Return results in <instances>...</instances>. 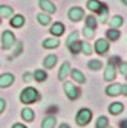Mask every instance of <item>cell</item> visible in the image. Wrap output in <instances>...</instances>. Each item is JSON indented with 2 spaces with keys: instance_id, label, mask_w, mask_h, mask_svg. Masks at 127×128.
<instances>
[{
  "instance_id": "6da1fadb",
  "label": "cell",
  "mask_w": 127,
  "mask_h": 128,
  "mask_svg": "<svg viewBox=\"0 0 127 128\" xmlns=\"http://www.w3.org/2000/svg\"><path fill=\"white\" fill-rule=\"evenodd\" d=\"M40 99V94H38V92L34 88V87H26V88H23L22 90V93H20V101L23 102V104H34V102H37Z\"/></svg>"
},
{
  "instance_id": "7a4b0ae2",
  "label": "cell",
  "mask_w": 127,
  "mask_h": 128,
  "mask_svg": "<svg viewBox=\"0 0 127 128\" xmlns=\"http://www.w3.org/2000/svg\"><path fill=\"white\" fill-rule=\"evenodd\" d=\"M75 120H77V124L80 125V126H84V125H87V124L92 120V111H90L89 108H81V110L77 113V116H75Z\"/></svg>"
},
{
  "instance_id": "3957f363",
  "label": "cell",
  "mask_w": 127,
  "mask_h": 128,
  "mask_svg": "<svg viewBox=\"0 0 127 128\" xmlns=\"http://www.w3.org/2000/svg\"><path fill=\"white\" fill-rule=\"evenodd\" d=\"M14 44H15V35L11 30H3V34H2V47L5 50H8Z\"/></svg>"
},
{
  "instance_id": "277c9868",
  "label": "cell",
  "mask_w": 127,
  "mask_h": 128,
  "mask_svg": "<svg viewBox=\"0 0 127 128\" xmlns=\"http://www.w3.org/2000/svg\"><path fill=\"white\" fill-rule=\"evenodd\" d=\"M68 17H69V20L74 22V23L81 22V20L84 18V11H83V8H80V6H72V8L69 9V12H68Z\"/></svg>"
},
{
  "instance_id": "5b68a950",
  "label": "cell",
  "mask_w": 127,
  "mask_h": 128,
  "mask_svg": "<svg viewBox=\"0 0 127 128\" xmlns=\"http://www.w3.org/2000/svg\"><path fill=\"white\" fill-rule=\"evenodd\" d=\"M65 93H66V96L69 99H77L78 96H80V90H78L77 87H75V84L74 82H71V81H65Z\"/></svg>"
},
{
  "instance_id": "8992f818",
  "label": "cell",
  "mask_w": 127,
  "mask_h": 128,
  "mask_svg": "<svg viewBox=\"0 0 127 128\" xmlns=\"http://www.w3.org/2000/svg\"><path fill=\"white\" fill-rule=\"evenodd\" d=\"M109 47H110L109 40L100 38V40H97V43H95V52H97L98 55H104V54H107Z\"/></svg>"
},
{
  "instance_id": "52a82bcc",
  "label": "cell",
  "mask_w": 127,
  "mask_h": 128,
  "mask_svg": "<svg viewBox=\"0 0 127 128\" xmlns=\"http://www.w3.org/2000/svg\"><path fill=\"white\" fill-rule=\"evenodd\" d=\"M38 5H40V8H41L46 14H49V15L55 14V11H57L55 5L51 2V0H38Z\"/></svg>"
},
{
  "instance_id": "ba28073f",
  "label": "cell",
  "mask_w": 127,
  "mask_h": 128,
  "mask_svg": "<svg viewBox=\"0 0 127 128\" xmlns=\"http://www.w3.org/2000/svg\"><path fill=\"white\" fill-rule=\"evenodd\" d=\"M15 81V78L12 73H3V75H0V88H5V87H9L12 86Z\"/></svg>"
},
{
  "instance_id": "9c48e42d",
  "label": "cell",
  "mask_w": 127,
  "mask_h": 128,
  "mask_svg": "<svg viewBox=\"0 0 127 128\" xmlns=\"http://www.w3.org/2000/svg\"><path fill=\"white\" fill-rule=\"evenodd\" d=\"M115 78H116V69L112 62H109L107 67L104 69V79L106 81H115Z\"/></svg>"
},
{
  "instance_id": "30bf717a",
  "label": "cell",
  "mask_w": 127,
  "mask_h": 128,
  "mask_svg": "<svg viewBox=\"0 0 127 128\" xmlns=\"http://www.w3.org/2000/svg\"><path fill=\"white\" fill-rule=\"evenodd\" d=\"M65 24H63L61 22H55L52 26H51V34L54 35V37H60V35H63L65 34Z\"/></svg>"
},
{
  "instance_id": "8fae6325",
  "label": "cell",
  "mask_w": 127,
  "mask_h": 128,
  "mask_svg": "<svg viewBox=\"0 0 127 128\" xmlns=\"http://www.w3.org/2000/svg\"><path fill=\"white\" fill-rule=\"evenodd\" d=\"M71 73V64L68 62V61H65L61 64V67H60V72H58V79L60 81H65L66 79V76Z\"/></svg>"
},
{
  "instance_id": "7c38bea8",
  "label": "cell",
  "mask_w": 127,
  "mask_h": 128,
  "mask_svg": "<svg viewBox=\"0 0 127 128\" xmlns=\"http://www.w3.org/2000/svg\"><path fill=\"white\" fill-rule=\"evenodd\" d=\"M106 94H109V96H118V94H121V84L113 82V84L107 86V88H106Z\"/></svg>"
},
{
  "instance_id": "4fadbf2b",
  "label": "cell",
  "mask_w": 127,
  "mask_h": 128,
  "mask_svg": "<svg viewBox=\"0 0 127 128\" xmlns=\"http://www.w3.org/2000/svg\"><path fill=\"white\" fill-rule=\"evenodd\" d=\"M97 12H98V20H100V23H106V22H107V15H109V9H107V5L101 3L100 9H98Z\"/></svg>"
},
{
  "instance_id": "5bb4252c",
  "label": "cell",
  "mask_w": 127,
  "mask_h": 128,
  "mask_svg": "<svg viewBox=\"0 0 127 128\" xmlns=\"http://www.w3.org/2000/svg\"><path fill=\"white\" fill-rule=\"evenodd\" d=\"M11 26L12 28H22L23 24H25V17L22 14H15L14 17H11Z\"/></svg>"
},
{
  "instance_id": "9a60e30c",
  "label": "cell",
  "mask_w": 127,
  "mask_h": 128,
  "mask_svg": "<svg viewBox=\"0 0 127 128\" xmlns=\"http://www.w3.org/2000/svg\"><path fill=\"white\" fill-rule=\"evenodd\" d=\"M71 76H72L74 81L80 82V84H84V82H86V76H84L80 70H78V69H72V70H71Z\"/></svg>"
},
{
  "instance_id": "2e32d148",
  "label": "cell",
  "mask_w": 127,
  "mask_h": 128,
  "mask_svg": "<svg viewBox=\"0 0 127 128\" xmlns=\"http://www.w3.org/2000/svg\"><path fill=\"white\" fill-rule=\"evenodd\" d=\"M122 111H124V104H121V102H113L109 105V113H112L115 116L122 113Z\"/></svg>"
},
{
  "instance_id": "e0dca14e",
  "label": "cell",
  "mask_w": 127,
  "mask_h": 128,
  "mask_svg": "<svg viewBox=\"0 0 127 128\" xmlns=\"http://www.w3.org/2000/svg\"><path fill=\"white\" fill-rule=\"evenodd\" d=\"M57 64V55H47L46 58H44V61H43V66H44V69H52L54 66Z\"/></svg>"
},
{
  "instance_id": "ac0fdd59",
  "label": "cell",
  "mask_w": 127,
  "mask_h": 128,
  "mask_svg": "<svg viewBox=\"0 0 127 128\" xmlns=\"http://www.w3.org/2000/svg\"><path fill=\"white\" fill-rule=\"evenodd\" d=\"M60 46V41L58 38H46L43 41V47L44 49H55V47Z\"/></svg>"
},
{
  "instance_id": "d6986e66",
  "label": "cell",
  "mask_w": 127,
  "mask_h": 128,
  "mask_svg": "<svg viewBox=\"0 0 127 128\" xmlns=\"http://www.w3.org/2000/svg\"><path fill=\"white\" fill-rule=\"evenodd\" d=\"M57 124V118L54 116H46L41 122V128H54Z\"/></svg>"
},
{
  "instance_id": "ffe728a7",
  "label": "cell",
  "mask_w": 127,
  "mask_h": 128,
  "mask_svg": "<svg viewBox=\"0 0 127 128\" xmlns=\"http://www.w3.org/2000/svg\"><path fill=\"white\" fill-rule=\"evenodd\" d=\"M37 20L40 24L47 26V24H51V15L46 14V12H40V14H37Z\"/></svg>"
},
{
  "instance_id": "44dd1931",
  "label": "cell",
  "mask_w": 127,
  "mask_h": 128,
  "mask_svg": "<svg viewBox=\"0 0 127 128\" xmlns=\"http://www.w3.org/2000/svg\"><path fill=\"white\" fill-rule=\"evenodd\" d=\"M34 116H35V114H34V111L31 110V108L26 107V108L22 110V119H23V120H26V122H32V120H34Z\"/></svg>"
},
{
  "instance_id": "7402d4cb",
  "label": "cell",
  "mask_w": 127,
  "mask_h": 128,
  "mask_svg": "<svg viewBox=\"0 0 127 128\" xmlns=\"http://www.w3.org/2000/svg\"><path fill=\"white\" fill-rule=\"evenodd\" d=\"M32 76H34V79H35L37 82H44L46 79H47V73H46L44 70H41V69L35 70V72L32 73Z\"/></svg>"
},
{
  "instance_id": "603a6c76",
  "label": "cell",
  "mask_w": 127,
  "mask_h": 128,
  "mask_svg": "<svg viewBox=\"0 0 127 128\" xmlns=\"http://www.w3.org/2000/svg\"><path fill=\"white\" fill-rule=\"evenodd\" d=\"M106 37H107L109 41H116V40L119 38V30L115 29V28H110V29L106 32Z\"/></svg>"
},
{
  "instance_id": "cb8c5ba5",
  "label": "cell",
  "mask_w": 127,
  "mask_h": 128,
  "mask_svg": "<svg viewBox=\"0 0 127 128\" xmlns=\"http://www.w3.org/2000/svg\"><path fill=\"white\" fill-rule=\"evenodd\" d=\"M14 14V9L9 5H0V17H11Z\"/></svg>"
},
{
  "instance_id": "d4e9b609",
  "label": "cell",
  "mask_w": 127,
  "mask_h": 128,
  "mask_svg": "<svg viewBox=\"0 0 127 128\" xmlns=\"http://www.w3.org/2000/svg\"><path fill=\"white\" fill-rule=\"evenodd\" d=\"M122 24H124V18L121 17V15H113V17L110 18V28L118 29V28L122 26Z\"/></svg>"
},
{
  "instance_id": "484cf974",
  "label": "cell",
  "mask_w": 127,
  "mask_h": 128,
  "mask_svg": "<svg viewBox=\"0 0 127 128\" xmlns=\"http://www.w3.org/2000/svg\"><path fill=\"white\" fill-rule=\"evenodd\" d=\"M68 47H69V50H71L74 55H77V54H80V52H81V41H78V40H77V41L71 43Z\"/></svg>"
},
{
  "instance_id": "4316f807",
  "label": "cell",
  "mask_w": 127,
  "mask_h": 128,
  "mask_svg": "<svg viewBox=\"0 0 127 128\" xmlns=\"http://www.w3.org/2000/svg\"><path fill=\"white\" fill-rule=\"evenodd\" d=\"M87 67H89L90 70H100V69L103 67V62H101L100 60H90V61L87 62Z\"/></svg>"
},
{
  "instance_id": "83f0119b",
  "label": "cell",
  "mask_w": 127,
  "mask_h": 128,
  "mask_svg": "<svg viewBox=\"0 0 127 128\" xmlns=\"http://www.w3.org/2000/svg\"><path fill=\"white\" fill-rule=\"evenodd\" d=\"M100 6H101L100 0H87V9H90L92 12H97Z\"/></svg>"
},
{
  "instance_id": "f1b7e54d",
  "label": "cell",
  "mask_w": 127,
  "mask_h": 128,
  "mask_svg": "<svg viewBox=\"0 0 127 128\" xmlns=\"http://www.w3.org/2000/svg\"><path fill=\"white\" fill-rule=\"evenodd\" d=\"M109 126V119L106 116H100L97 119V124H95V128H106Z\"/></svg>"
},
{
  "instance_id": "f546056e",
  "label": "cell",
  "mask_w": 127,
  "mask_h": 128,
  "mask_svg": "<svg viewBox=\"0 0 127 128\" xmlns=\"http://www.w3.org/2000/svg\"><path fill=\"white\" fill-rule=\"evenodd\" d=\"M81 52H83L84 55H87V56H89V55L93 52V49H92V46H90L87 41H83V43H81Z\"/></svg>"
},
{
  "instance_id": "4dcf8cb0",
  "label": "cell",
  "mask_w": 127,
  "mask_h": 128,
  "mask_svg": "<svg viewBox=\"0 0 127 128\" xmlns=\"http://www.w3.org/2000/svg\"><path fill=\"white\" fill-rule=\"evenodd\" d=\"M86 26L95 29V28H97V18H95L93 15H87V17H86Z\"/></svg>"
},
{
  "instance_id": "1f68e13d",
  "label": "cell",
  "mask_w": 127,
  "mask_h": 128,
  "mask_svg": "<svg viewBox=\"0 0 127 128\" xmlns=\"http://www.w3.org/2000/svg\"><path fill=\"white\" fill-rule=\"evenodd\" d=\"M15 46H17V47H15V50L12 52V55H11L9 58H15V56H19V55L22 54V50H23V43H17Z\"/></svg>"
},
{
  "instance_id": "d6a6232c",
  "label": "cell",
  "mask_w": 127,
  "mask_h": 128,
  "mask_svg": "<svg viewBox=\"0 0 127 128\" xmlns=\"http://www.w3.org/2000/svg\"><path fill=\"white\" fill-rule=\"evenodd\" d=\"M93 30H95V29H92V28H87V26H84V29H83V34H84V37H86L87 40L93 37V34H95Z\"/></svg>"
},
{
  "instance_id": "836d02e7",
  "label": "cell",
  "mask_w": 127,
  "mask_h": 128,
  "mask_svg": "<svg viewBox=\"0 0 127 128\" xmlns=\"http://www.w3.org/2000/svg\"><path fill=\"white\" fill-rule=\"evenodd\" d=\"M77 40H78V32L75 30V32H72V34L69 35V38L66 40V46H69L71 43H74V41H77Z\"/></svg>"
},
{
  "instance_id": "e575fe53",
  "label": "cell",
  "mask_w": 127,
  "mask_h": 128,
  "mask_svg": "<svg viewBox=\"0 0 127 128\" xmlns=\"http://www.w3.org/2000/svg\"><path fill=\"white\" fill-rule=\"evenodd\" d=\"M119 73L127 75V62H119Z\"/></svg>"
},
{
  "instance_id": "d590c367",
  "label": "cell",
  "mask_w": 127,
  "mask_h": 128,
  "mask_svg": "<svg viewBox=\"0 0 127 128\" xmlns=\"http://www.w3.org/2000/svg\"><path fill=\"white\" fill-rule=\"evenodd\" d=\"M32 73H29V72H26L25 75H23V81H26V82H29V81H32Z\"/></svg>"
},
{
  "instance_id": "8d00e7d4",
  "label": "cell",
  "mask_w": 127,
  "mask_h": 128,
  "mask_svg": "<svg viewBox=\"0 0 127 128\" xmlns=\"http://www.w3.org/2000/svg\"><path fill=\"white\" fill-rule=\"evenodd\" d=\"M5 108H6V101L0 98V114H2L3 111H5Z\"/></svg>"
},
{
  "instance_id": "74e56055",
  "label": "cell",
  "mask_w": 127,
  "mask_h": 128,
  "mask_svg": "<svg viewBox=\"0 0 127 128\" xmlns=\"http://www.w3.org/2000/svg\"><path fill=\"white\" fill-rule=\"evenodd\" d=\"M121 94L127 96V84H125V86H121Z\"/></svg>"
},
{
  "instance_id": "f35d334b",
  "label": "cell",
  "mask_w": 127,
  "mask_h": 128,
  "mask_svg": "<svg viewBox=\"0 0 127 128\" xmlns=\"http://www.w3.org/2000/svg\"><path fill=\"white\" fill-rule=\"evenodd\" d=\"M12 128H26V125H23V124H14Z\"/></svg>"
},
{
  "instance_id": "ab89813d",
  "label": "cell",
  "mask_w": 127,
  "mask_h": 128,
  "mask_svg": "<svg viewBox=\"0 0 127 128\" xmlns=\"http://www.w3.org/2000/svg\"><path fill=\"white\" fill-rule=\"evenodd\" d=\"M119 126H121V128H127V119H125V120H121V122H119Z\"/></svg>"
},
{
  "instance_id": "60d3db41",
  "label": "cell",
  "mask_w": 127,
  "mask_h": 128,
  "mask_svg": "<svg viewBox=\"0 0 127 128\" xmlns=\"http://www.w3.org/2000/svg\"><path fill=\"white\" fill-rule=\"evenodd\" d=\"M60 128H71V126H69L68 124H61V125H60Z\"/></svg>"
},
{
  "instance_id": "b9f144b4",
  "label": "cell",
  "mask_w": 127,
  "mask_h": 128,
  "mask_svg": "<svg viewBox=\"0 0 127 128\" xmlns=\"http://www.w3.org/2000/svg\"><path fill=\"white\" fill-rule=\"evenodd\" d=\"M121 2H122V3H124L125 6H127V0H121Z\"/></svg>"
},
{
  "instance_id": "7bdbcfd3",
  "label": "cell",
  "mask_w": 127,
  "mask_h": 128,
  "mask_svg": "<svg viewBox=\"0 0 127 128\" xmlns=\"http://www.w3.org/2000/svg\"><path fill=\"white\" fill-rule=\"evenodd\" d=\"M0 23H2V17H0Z\"/></svg>"
},
{
  "instance_id": "ee69618b",
  "label": "cell",
  "mask_w": 127,
  "mask_h": 128,
  "mask_svg": "<svg viewBox=\"0 0 127 128\" xmlns=\"http://www.w3.org/2000/svg\"><path fill=\"white\" fill-rule=\"evenodd\" d=\"M106 128H110V126H106Z\"/></svg>"
}]
</instances>
